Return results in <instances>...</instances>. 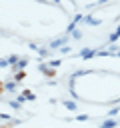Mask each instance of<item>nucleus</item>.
I'll return each instance as SVG.
<instances>
[{
    "mask_svg": "<svg viewBox=\"0 0 120 128\" xmlns=\"http://www.w3.org/2000/svg\"><path fill=\"white\" fill-rule=\"evenodd\" d=\"M38 70H40L44 76H48V78H54V76H56V68H52L50 64H40Z\"/></svg>",
    "mask_w": 120,
    "mask_h": 128,
    "instance_id": "f257e3e1",
    "label": "nucleus"
},
{
    "mask_svg": "<svg viewBox=\"0 0 120 128\" xmlns=\"http://www.w3.org/2000/svg\"><path fill=\"white\" fill-rule=\"evenodd\" d=\"M64 44H66V36H64V38H56V40H52V42H50V48L54 50V48H60V46H64Z\"/></svg>",
    "mask_w": 120,
    "mask_h": 128,
    "instance_id": "f03ea898",
    "label": "nucleus"
},
{
    "mask_svg": "<svg viewBox=\"0 0 120 128\" xmlns=\"http://www.w3.org/2000/svg\"><path fill=\"white\" fill-rule=\"evenodd\" d=\"M26 64H28V60H26V58H20V60L14 64V70H16V72H22V70L26 68Z\"/></svg>",
    "mask_w": 120,
    "mask_h": 128,
    "instance_id": "7ed1b4c3",
    "label": "nucleus"
},
{
    "mask_svg": "<svg viewBox=\"0 0 120 128\" xmlns=\"http://www.w3.org/2000/svg\"><path fill=\"white\" fill-rule=\"evenodd\" d=\"M96 54H98V52H96V50H92V48H84V50L80 52V56H82V58H92V56H96Z\"/></svg>",
    "mask_w": 120,
    "mask_h": 128,
    "instance_id": "20e7f679",
    "label": "nucleus"
},
{
    "mask_svg": "<svg viewBox=\"0 0 120 128\" xmlns=\"http://www.w3.org/2000/svg\"><path fill=\"white\" fill-rule=\"evenodd\" d=\"M34 98H36V96H34L30 90H24V92L20 94V102H24V100H34Z\"/></svg>",
    "mask_w": 120,
    "mask_h": 128,
    "instance_id": "39448f33",
    "label": "nucleus"
},
{
    "mask_svg": "<svg viewBox=\"0 0 120 128\" xmlns=\"http://www.w3.org/2000/svg\"><path fill=\"white\" fill-rule=\"evenodd\" d=\"M16 84H18V82H16V80H12V82H8V84H4L2 88H4V90H8V92H14V90H16Z\"/></svg>",
    "mask_w": 120,
    "mask_h": 128,
    "instance_id": "423d86ee",
    "label": "nucleus"
},
{
    "mask_svg": "<svg viewBox=\"0 0 120 128\" xmlns=\"http://www.w3.org/2000/svg\"><path fill=\"white\" fill-rule=\"evenodd\" d=\"M84 22H86V24H92V26L100 24V20H98V18H92V16H84Z\"/></svg>",
    "mask_w": 120,
    "mask_h": 128,
    "instance_id": "0eeeda50",
    "label": "nucleus"
},
{
    "mask_svg": "<svg viewBox=\"0 0 120 128\" xmlns=\"http://www.w3.org/2000/svg\"><path fill=\"white\" fill-rule=\"evenodd\" d=\"M118 38H120V26H118V28L110 34V38H108V40H110V42H114V40H118Z\"/></svg>",
    "mask_w": 120,
    "mask_h": 128,
    "instance_id": "6e6552de",
    "label": "nucleus"
},
{
    "mask_svg": "<svg viewBox=\"0 0 120 128\" xmlns=\"http://www.w3.org/2000/svg\"><path fill=\"white\" fill-rule=\"evenodd\" d=\"M114 126H116V120H112V118H108V120H106V122H104V124H102L100 128H114Z\"/></svg>",
    "mask_w": 120,
    "mask_h": 128,
    "instance_id": "1a4fd4ad",
    "label": "nucleus"
},
{
    "mask_svg": "<svg viewBox=\"0 0 120 128\" xmlns=\"http://www.w3.org/2000/svg\"><path fill=\"white\" fill-rule=\"evenodd\" d=\"M64 106H66L68 110H72V112L76 110V102H74V100H66V102H64Z\"/></svg>",
    "mask_w": 120,
    "mask_h": 128,
    "instance_id": "9d476101",
    "label": "nucleus"
},
{
    "mask_svg": "<svg viewBox=\"0 0 120 128\" xmlns=\"http://www.w3.org/2000/svg\"><path fill=\"white\" fill-rule=\"evenodd\" d=\"M38 54H40V58H46V56L50 54V50H48V48H38Z\"/></svg>",
    "mask_w": 120,
    "mask_h": 128,
    "instance_id": "9b49d317",
    "label": "nucleus"
},
{
    "mask_svg": "<svg viewBox=\"0 0 120 128\" xmlns=\"http://www.w3.org/2000/svg\"><path fill=\"white\" fill-rule=\"evenodd\" d=\"M72 36H74L76 40H80V38H82V32H80V30H72Z\"/></svg>",
    "mask_w": 120,
    "mask_h": 128,
    "instance_id": "f8f14e48",
    "label": "nucleus"
},
{
    "mask_svg": "<svg viewBox=\"0 0 120 128\" xmlns=\"http://www.w3.org/2000/svg\"><path fill=\"white\" fill-rule=\"evenodd\" d=\"M18 60H20L18 56H8V64H16Z\"/></svg>",
    "mask_w": 120,
    "mask_h": 128,
    "instance_id": "ddd939ff",
    "label": "nucleus"
},
{
    "mask_svg": "<svg viewBox=\"0 0 120 128\" xmlns=\"http://www.w3.org/2000/svg\"><path fill=\"white\" fill-rule=\"evenodd\" d=\"M60 52H62V54H68V52H70V46H68V44H64V46L60 48Z\"/></svg>",
    "mask_w": 120,
    "mask_h": 128,
    "instance_id": "4468645a",
    "label": "nucleus"
},
{
    "mask_svg": "<svg viewBox=\"0 0 120 128\" xmlns=\"http://www.w3.org/2000/svg\"><path fill=\"white\" fill-rule=\"evenodd\" d=\"M22 78H24V72H16V76H14V80H16V82H20Z\"/></svg>",
    "mask_w": 120,
    "mask_h": 128,
    "instance_id": "2eb2a0df",
    "label": "nucleus"
},
{
    "mask_svg": "<svg viewBox=\"0 0 120 128\" xmlns=\"http://www.w3.org/2000/svg\"><path fill=\"white\" fill-rule=\"evenodd\" d=\"M48 64H50V66H52V68H56V66H58V64H60V60H50V62H48Z\"/></svg>",
    "mask_w": 120,
    "mask_h": 128,
    "instance_id": "dca6fc26",
    "label": "nucleus"
},
{
    "mask_svg": "<svg viewBox=\"0 0 120 128\" xmlns=\"http://www.w3.org/2000/svg\"><path fill=\"white\" fill-rule=\"evenodd\" d=\"M88 118H90L88 114H80V116H78V120H80V122H84V120H88Z\"/></svg>",
    "mask_w": 120,
    "mask_h": 128,
    "instance_id": "f3484780",
    "label": "nucleus"
},
{
    "mask_svg": "<svg viewBox=\"0 0 120 128\" xmlns=\"http://www.w3.org/2000/svg\"><path fill=\"white\" fill-rule=\"evenodd\" d=\"M10 106H12V108H20V102H16V100H12V102H10Z\"/></svg>",
    "mask_w": 120,
    "mask_h": 128,
    "instance_id": "a211bd4d",
    "label": "nucleus"
}]
</instances>
